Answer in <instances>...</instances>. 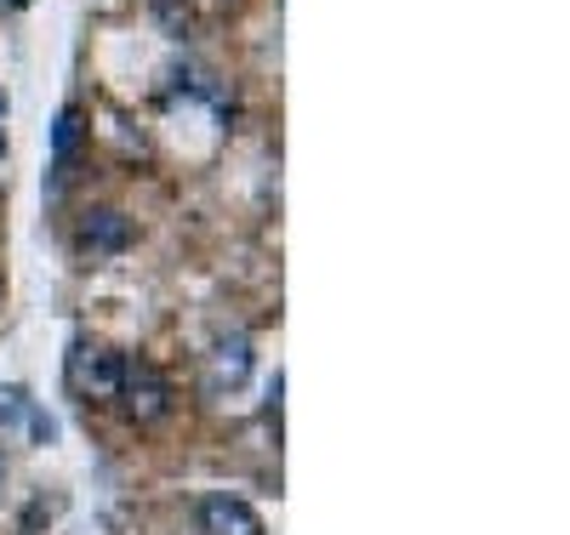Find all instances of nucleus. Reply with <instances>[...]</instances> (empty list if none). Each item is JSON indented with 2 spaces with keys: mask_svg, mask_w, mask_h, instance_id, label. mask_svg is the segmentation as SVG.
I'll list each match as a JSON object with an SVG mask.
<instances>
[{
  "mask_svg": "<svg viewBox=\"0 0 570 535\" xmlns=\"http://www.w3.org/2000/svg\"><path fill=\"white\" fill-rule=\"evenodd\" d=\"M120 354L104 348V343H75L69 354V387L80 399H115V387H120Z\"/></svg>",
  "mask_w": 570,
  "mask_h": 535,
  "instance_id": "2",
  "label": "nucleus"
},
{
  "mask_svg": "<svg viewBox=\"0 0 570 535\" xmlns=\"http://www.w3.org/2000/svg\"><path fill=\"white\" fill-rule=\"evenodd\" d=\"M115 399H120L126 422L155 427V422H166V410H171V382H166L149 359H126V365H120V387H115Z\"/></svg>",
  "mask_w": 570,
  "mask_h": 535,
  "instance_id": "1",
  "label": "nucleus"
},
{
  "mask_svg": "<svg viewBox=\"0 0 570 535\" xmlns=\"http://www.w3.org/2000/svg\"><path fill=\"white\" fill-rule=\"evenodd\" d=\"M0 7H29V0H0Z\"/></svg>",
  "mask_w": 570,
  "mask_h": 535,
  "instance_id": "8",
  "label": "nucleus"
},
{
  "mask_svg": "<svg viewBox=\"0 0 570 535\" xmlns=\"http://www.w3.org/2000/svg\"><path fill=\"white\" fill-rule=\"evenodd\" d=\"M75 246L80 257H115L131 246V217L115 211V206H98V211H86L80 228H75Z\"/></svg>",
  "mask_w": 570,
  "mask_h": 535,
  "instance_id": "3",
  "label": "nucleus"
},
{
  "mask_svg": "<svg viewBox=\"0 0 570 535\" xmlns=\"http://www.w3.org/2000/svg\"><path fill=\"white\" fill-rule=\"evenodd\" d=\"M80 137H86V109L69 103V109L58 115V131H52V182L69 177V166H75V155H80Z\"/></svg>",
  "mask_w": 570,
  "mask_h": 535,
  "instance_id": "6",
  "label": "nucleus"
},
{
  "mask_svg": "<svg viewBox=\"0 0 570 535\" xmlns=\"http://www.w3.org/2000/svg\"><path fill=\"white\" fill-rule=\"evenodd\" d=\"M200 529L206 535H263V518L240 496H206L200 502Z\"/></svg>",
  "mask_w": 570,
  "mask_h": 535,
  "instance_id": "4",
  "label": "nucleus"
},
{
  "mask_svg": "<svg viewBox=\"0 0 570 535\" xmlns=\"http://www.w3.org/2000/svg\"><path fill=\"white\" fill-rule=\"evenodd\" d=\"M29 416V399H23V387H0V427H12Z\"/></svg>",
  "mask_w": 570,
  "mask_h": 535,
  "instance_id": "7",
  "label": "nucleus"
},
{
  "mask_svg": "<svg viewBox=\"0 0 570 535\" xmlns=\"http://www.w3.org/2000/svg\"><path fill=\"white\" fill-rule=\"evenodd\" d=\"M0 484H7V462H0Z\"/></svg>",
  "mask_w": 570,
  "mask_h": 535,
  "instance_id": "9",
  "label": "nucleus"
},
{
  "mask_svg": "<svg viewBox=\"0 0 570 535\" xmlns=\"http://www.w3.org/2000/svg\"><path fill=\"white\" fill-rule=\"evenodd\" d=\"M246 376H252V343H246V330L217 336V348H212V387H240Z\"/></svg>",
  "mask_w": 570,
  "mask_h": 535,
  "instance_id": "5",
  "label": "nucleus"
}]
</instances>
